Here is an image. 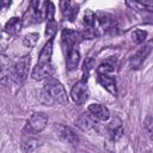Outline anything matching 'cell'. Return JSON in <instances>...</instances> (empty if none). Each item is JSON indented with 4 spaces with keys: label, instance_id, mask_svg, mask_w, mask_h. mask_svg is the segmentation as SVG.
<instances>
[{
    "label": "cell",
    "instance_id": "16",
    "mask_svg": "<svg viewBox=\"0 0 153 153\" xmlns=\"http://www.w3.org/2000/svg\"><path fill=\"white\" fill-rule=\"evenodd\" d=\"M22 27H23V22H22V19L18 18V17H13V18H11V19L5 24L4 30H5V32H7L8 35H18V33L20 32Z\"/></svg>",
    "mask_w": 153,
    "mask_h": 153
},
{
    "label": "cell",
    "instance_id": "11",
    "mask_svg": "<svg viewBox=\"0 0 153 153\" xmlns=\"http://www.w3.org/2000/svg\"><path fill=\"white\" fill-rule=\"evenodd\" d=\"M97 81L100 86H103L109 93L112 96L117 94V87H116V80L114 76H110L109 74H98Z\"/></svg>",
    "mask_w": 153,
    "mask_h": 153
},
{
    "label": "cell",
    "instance_id": "23",
    "mask_svg": "<svg viewBox=\"0 0 153 153\" xmlns=\"http://www.w3.org/2000/svg\"><path fill=\"white\" fill-rule=\"evenodd\" d=\"M57 30V23L54 19H49L47 24V30H45V36L47 37H53Z\"/></svg>",
    "mask_w": 153,
    "mask_h": 153
},
{
    "label": "cell",
    "instance_id": "19",
    "mask_svg": "<svg viewBox=\"0 0 153 153\" xmlns=\"http://www.w3.org/2000/svg\"><path fill=\"white\" fill-rule=\"evenodd\" d=\"M115 68H116V60L108 59V60L103 61L97 67V73L98 74H110L115 71Z\"/></svg>",
    "mask_w": 153,
    "mask_h": 153
},
{
    "label": "cell",
    "instance_id": "18",
    "mask_svg": "<svg viewBox=\"0 0 153 153\" xmlns=\"http://www.w3.org/2000/svg\"><path fill=\"white\" fill-rule=\"evenodd\" d=\"M39 146V140L37 137L33 136H27L25 139H23L20 148L24 153H31L32 151H35L37 147Z\"/></svg>",
    "mask_w": 153,
    "mask_h": 153
},
{
    "label": "cell",
    "instance_id": "14",
    "mask_svg": "<svg viewBox=\"0 0 153 153\" xmlns=\"http://www.w3.org/2000/svg\"><path fill=\"white\" fill-rule=\"evenodd\" d=\"M60 7H61V12L63 18L73 22L74 18L78 14V6L75 7L71 1H61L60 2Z\"/></svg>",
    "mask_w": 153,
    "mask_h": 153
},
{
    "label": "cell",
    "instance_id": "9",
    "mask_svg": "<svg viewBox=\"0 0 153 153\" xmlns=\"http://www.w3.org/2000/svg\"><path fill=\"white\" fill-rule=\"evenodd\" d=\"M53 73H54V68L51 67L50 63H48V65H39V63H37L33 67L32 72H31V78L33 80H37V81L47 80L48 78H51Z\"/></svg>",
    "mask_w": 153,
    "mask_h": 153
},
{
    "label": "cell",
    "instance_id": "1",
    "mask_svg": "<svg viewBox=\"0 0 153 153\" xmlns=\"http://www.w3.org/2000/svg\"><path fill=\"white\" fill-rule=\"evenodd\" d=\"M44 91L45 94L49 98H51L54 102H57L60 104H66L68 102L67 92L63 85L55 78H48L44 81Z\"/></svg>",
    "mask_w": 153,
    "mask_h": 153
},
{
    "label": "cell",
    "instance_id": "26",
    "mask_svg": "<svg viewBox=\"0 0 153 153\" xmlns=\"http://www.w3.org/2000/svg\"><path fill=\"white\" fill-rule=\"evenodd\" d=\"M80 153H88V152H80Z\"/></svg>",
    "mask_w": 153,
    "mask_h": 153
},
{
    "label": "cell",
    "instance_id": "3",
    "mask_svg": "<svg viewBox=\"0 0 153 153\" xmlns=\"http://www.w3.org/2000/svg\"><path fill=\"white\" fill-rule=\"evenodd\" d=\"M153 51V39L148 41L147 43H145L131 57H130V67L133 69H137L141 67V65L143 63V61L148 57V55Z\"/></svg>",
    "mask_w": 153,
    "mask_h": 153
},
{
    "label": "cell",
    "instance_id": "25",
    "mask_svg": "<svg viewBox=\"0 0 153 153\" xmlns=\"http://www.w3.org/2000/svg\"><path fill=\"white\" fill-rule=\"evenodd\" d=\"M94 66V61H93V59H87L85 62H84V73H85V78L87 79V76H88V73H90V71L92 69V67Z\"/></svg>",
    "mask_w": 153,
    "mask_h": 153
},
{
    "label": "cell",
    "instance_id": "17",
    "mask_svg": "<svg viewBox=\"0 0 153 153\" xmlns=\"http://www.w3.org/2000/svg\"><path fill=\"white\" fill-rule=\"evenodd\" d=\"M51 54H53V39H49L44 47L42 48L39 56H38V62L39 65H48L50 63V59H51Z\"/></svg>",
    "mask_w": 153,
    "mask_h": 153
},
{
    "label": "cell",
    "instance_id": "5",
    "mask_svg": "<svg viewBox=\"0 0 153 153\" xmlns=\"http://www.w3.org/2000/svg\"><path fill=\"white\" fill-rule=\"evenodd\" d=\"M54 130H55L56 135L59 136V139L62 140L63 142L69 143V145H78L79 136L76 135V133L71 127L57 123L54 126Z\"/></svg>",
    "mask_w": 153,
    "mask_h": 153
},
{
    "label": "cell",
    "instance_id": "2",
    "mask_svg": "<svg viewBox=\"0 0 153 153\" xmlns=\"http://www.w3.org/2000/svg\"><path fill=\"white\" fill-rule=\"evenodd\" d=\"M30 65H31V57L30 55H24L22 56L14 65L12 69V80H14L17 84H22L26 80L29 76V71H30Z\"/></svg>",
    "mask_w": 153,
    "mask_h": 153
},
{
    "label": "cell",
    "instance_id": "12",
    "mask_svg": "<svg viewBox=\"0 0 153 153\" xmlns=\"http://www.w3.org/2000/svg\"><path fill=\"white\" fill-rule=\"evenodd\" d=\"M88 112L99 121H106L110 117V111L106 106L102 104H91L88 105Z\"/></svg>",
    "mask_w": 153,
    "mask_h": 153
},
{
    "label": "cell",
    "instance_id": "24",
    "mask_svg": "<svg viewBox=\"0 0 153 153\" xmlns=\"http://www.w3.org/2000/svg\"><path fill=\"white\" fill-rule=\"evenodd\" d=\"M145 128H146V131H147L148 136L153 140V116L148 115L145 118Z\"/></svg>",
    "mask_w": 153,
    "mask_h": 153
},
{
    "label": "cell",
    "instance_id": "10",
    "mask_svg": "<svg viewBox=\"0 0 153 153\" xmlns=\"http://www.w3.org/2000/svg\"><path fill=\"white\" fill-rule=\"evenodd\" d=\"M76 127H79L81 130H91V129H96L98 123L96 122V118L91 115V114H81L76 121H75Z\"/></svg>",
    "mask_w": 153,
    "mask_h": 153
},
{
    "label": "cell",
    "instance_id": "20",
    "mask_svg": "<svg viewBox=\"0 0 153 153\" xmlns=\"http://www.w3.org/2000/svg\"><path fill=\"white\" fill-rule=\"evenodd\" d=\"M96 19H97V17H96V14H94L91 10H86V11H85L84 17H82V22H84V24H85L88 29H93L94 23H96Z\"/></svg>",
    "mask_w": 153,
    "mask_h": 153
},
{
    "label": "cell",
    "instance_id": "15",
    "mask_svg": "<svg viewBox=\"0 0 153 153\" xmlns=\"http://www.w3.org/2000/svg\"><path fill=\"white\" fill-rule=\"evenodd\" d=\"M80 61V53L76 48L69 49L67 50V55H66V66L68 71H74Z\"/></svg>",
    "mask_w": 153,
    "mask_h": 153
},
{
    "label": "cell",
    "instance_id": "6",
    "mask_svg": "<svg viewBox=\"0 0 153 153\" xmlns=\"http://www.w3.org/2000/svg\"><path fill=\"white\" fill-rule=\"evenodd\" d=\"M71 97H72L74 103L84 104L90 97V88H88L87 84L84 80L74 84L72 90H71Z\"/></svg>",
    "mask_w": 153,
    "mask_h": 153
},
{
    "label": "cell",
    "instance_id": "7",
    "mask_svg": "<svg viewBox=\"0 0 153 153\" xmlns=\"http://www.w3.org/2000/svg\"><path fill=\"white\" fill-rule=\"evenodd\" d=\"M123 133H124V130H123L122 121H121L117 116L114 117V118L109 122V124L105 127V134H106V136L109 137V140L112 141V142L120 140V139L122 137Z\"/></svg>",
    "mask_w": 153,
    "mask_h": 153
},
{
    "label": "cell",
    "instance_id": "21",
    "mask_svg": "<svg viewBox=\"0 0 153 153\" xmlns=\"http://www.w3.org/2000/svg\"><path fill=\"white\" fill-rule=\"evenodd\" d=\"M38 38H39V36H38V33H36V32L27 33V35L23 38V44H24L26 48H32V47H35V45L37 44Z\"/></svg>",
    "mask_w": 153,
    "mask_h": 153
},
{
    "label": "cell",
    "instance_id": "13",
    "mask_svg": "<svg viewBox=\"0 0 153 153\" xmlns=\"http://www.w3.org/2000/svg\"><path fill=\"white\" fill-rule=\"evenodd\" d=\"M0 65H1V82L2 84H8L10 79H12V69L13 66L10 62V59L6 55H1L0 59Z\"/></svg>",
    "mask_w": 153,
    "mask_h": 153
},
{
    "label": "cell",
    "instance_id": "4",
    "mask_svg": "<svg viewBox=\"0 0 153 153\" xmlns=\"http://www.w3.org/2000/svg\"><path fill=\"white\" fill-rule=\"evenodd\" d=\"M47 123H48V117H47L45 114H43V112H35L27 120L26 128H27L29 133L36 134V133H41L47 127Z\"/></svg>",
    "mask_w": 153,
    "mask_h": 153
},
{
    "label": "cell",
    "instance_id": "22",
    "mask_svg": "<svg viewBox=\"0 0 153 153\" xmlns=\"http://www.w3.org/2000/svg\"><path fill=\"white\" fill-rule=\"evenodd\" d=\"M131 37H133V41L135 43H143L145 39L147 38V31H145V30H135V31H133Z\"/></svg>",
    "mask_w": 153,
    "mask_h": 153
},
{
    "label": "cell",
    "instance_id": "8",
    "mask_svg": "<svg viewBox=\"0 0 153 153\" xmlns=\"http://www.w3.org/2000/svg\"><path fill=\"white\" fill-rule=\"evenodd\" d=\"M80 38H82L81 33L72 29H63L61 32V39L63 45L67 48V50L73 49L74 45L80 41Z\"/></svg>",
    "mask_w": 153,
    "mask_h": 153
}]
</instances>
